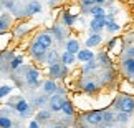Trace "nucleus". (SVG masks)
<instances>
[{
	"label": "nucleus",
	"instance_id": "1",
	"mask_svg": "<svg viewBox=\"0 0 134 128\" xmlns=\"http://www.w3.org/2000/svg\"><path fill=\"white\" fill-rule=\"evenodd\" d=\"M116 106L124 113H132L134 111V98L132 96H121L116 100Z\"/></svg>",
	"mask_w": 134,
	"mask_h": 128
},
{
	"label": "nucleus",
	"instance_id": "2",
	"mask_svg": "<svg viewBox=\"0 0 134 128\" xmlns=\"http://www.w3.org/2000/svg\"><path fill=\"white\" fill-rule=\"evenodd\" d=\"M46 52H48V50H46L45 47H42V45H40L37 40H33L32 45H30V53H32V57H33L35 60H40V62H42V60H45Z\"/></svg>",
	"mask_w": 134,
	"mask_h": 128
},
{
	"label": "nucleus",
	"instance_id": "3",
	"mask_svg": "<svg viewBox=\"0 0 134 128\" xmlns=\"http://www.w3.org/2000/svg\"><path fill=\"white\" fill-rule=\"evenodd\" d=\"M106 15H103V17H93V20L90 22V28L93 33H101L103 28H106Z\"/></svg>",
	"mask_w": 134,
	"mask_h": 128
},
{
	"label": "nucleus",
	"instance_id": "4",
	"mask_svg": "<svg viewBox=\"0 0 134 128\" xmlns=\"http://www.w3.org/2000/svg\"><path fill=\"white\" fill-rule=\"evenodd\" d=\"M85 121L90 125H101L103 123V111L101 110H93V111H88L85 113Z\"/></svg>",
	"mask_w": 134,
	"mask_h": 128
},
{
	"label": "nucleus",
	"instance_id": "5",
	"mask_svg": "<svg viewBox=\"0 0 134 128\" xmlns=\"http://www.w3.org/2000/svg\"><path fill=\"white\" fill-rule=\"evenodd\" d=\"M63 101L65 98L61 96V93H53L51 95V98H50V110L51 111H61V106H63Z\"/></svg>",
	"mask_w": 134,
	"mask_h": 128
},
{
	"label": "nucleus",
	"instance_id": "6",
	"mask_svg": "<svg viewBox=\"0 0 134 128\" xmlns=\"http://www.w3.org/2000/svg\"><path fill=\"white\" fill-rule=\"evenodd\" d=\"M65 73H66V68H65V66H61L60 63L50 65L48 75L51 76V80H53V78H61V76H65Z\"/></svg>",
	"mask_w": 134,
	"mask_h": 128
},
{
	"label": "nucleus",
	"instance_id": "7",
	"mask_svg": "<svg viewBox=\"0 0 134 128\" xmlns=\"http://www.w3.org/2000/svg\"><path fill=\"white\" fill-rule=\"evenodd\" d=\"M15 110H17L22 116H28V111H30V105H28V101L25 100V98H18V100H17V103H15Z\"/></svg>",
	"mask_w": 134,
	"mask_h": 128
},
{
	"label": "nucleus",
	"instance_id": "8",
	"mask_svg": "<svg viewBox=\"0 0 134 128\" xmlns=\"http://www.w3.org/2000/svg\"><path fill=\"white\" fill-rule=\"evenodd\" d=\"M76 58L80 60V62H91V60H94V53L91 52V48H81L78 53H76Z\"/></svg>",
	"mask_w": 134,
	"mask_h": 128
},
{
	"label": "nucleus",
	"instance_id": "9",
	"mask_svg": "<svg viewBox=\"0 0 134 128\" xmlns=\"http://www.w3.org/2000/svg\"><path fill=\"white\" fill-rule=\"evenodd\" d=\"M37 42L42 45V47H45L46 50H48L51 47V43H53V40H51V35L50 33H46V32H42V33H38V37L35 38Z\"/></svg>",
	"mask_w": 134,
	"mask_h": 128
},
{
	"label": "nucleus",
	"instance_id": "10",
	"mask_svg": "<svg viewBox=\"0 0 134 128\" xmlns=\"http://www.w3.org/2000/svg\"><path fill=\"white\" fill-rule=\"evenodd\" d=\"M38 80H40V71L35 68H28L27 70V83L33 86L38 83Z\"/></svg>",
	"mask_w": 134,
	"mask_h": 128
},
{
	"label": "nucleus",
	"instance_id": "11",
	"mask_svg": "<svg viewBox=\"0 0 134 128\" xmlns=\"http://www.w3.org/2000/svg\"><path fill=\"white\" fill-rule=\"evenodd\" d=\"M103 42V35L101 33H91L88 38H86V48H93L96 45H99Z\"/></svg>",
	"mask_w": 134,
	"mask_h": 128
},
{
	"label": "nucleus",
	"instance_id": "12",
	"mask_svg": "<svg viewBox=\"0 0 134 128\" xmlns=\"http://www.w3.org/2000/svg\"><path fill=\"white\" fill-rule=\"evenodd\" d=\"M75 60H76V55L70 53V52H63V53H61V57H60V62L63 63L65 66L73 65V63H75Z\"/></svg>",
	"mask_w": 134,
	"mask_h": 128
},
{
	"label": "nucleus",
	"instance_id": "13",
	"mask_svg": "<svg viewBox=\"0 0 134 128\" xmlns=\"http://www.w3.org/2000/svg\"><path fill=\"white\" fill-rule=\"evenodd\" d=\"M58 60H60V55L56 50H48L46 52V57H45V62L48 63V65H55V63H58Z\"/></svg>",
	"mask_w": 134,
	"mask_h": 128
},
{
	"label": "nucleus",
	"instance_id": "14",
	"mask_svg": "<svg viewBox=\"0 0 134 128\" xmlns=\"http://www.w3.org/2000/svg\"><path fill=\"white\" fill-rule=\"evenodd\" d=\"M55 91H56L55 80H46V81H43V93L45 95H53Z\"/></svg>",
	"mask_w": 134,
	"mask_h": 128
},
{
	"label": "nucleus",
	"instance_id": "15",
	"mask_svg": "<svg viewBox=\"0 0 134 128\" xmlns=\"http://www.w3.org/2000/svg\"><path fill=\"white\" fill-rule=\"evenodd\" d=\"M80 42L78 40H68V42H66V52H70V53H73V55H76L80 52Z\"/></svg>",
	"mask_w": 134,
	"mask_h": 128
},
{
	"label": "nucleus",
	"instance_id": "16",
	"mask_svg": "<svg viewBox=\"0 0 134 128\" xmlns=\"http://www.w3.org/2000/svg\"><path fill=\"white\" fill-rule=\"evenodd\" d=\"M40 12H42V3H40V2H30L28 3V10H27L28 15L40 13Z\"/></svg>",
	"mask_w": 134,
	"mask_h": 128
},
{
	"label": "nucleus",
	"instance_id": "17",
	"mask_svg": "<svg viewBox=\"0 0 134 128\" xmlns=\"http://www.w3.org/2000/svg\"><path fill=\"white\" fill-rule=\"evenodd\" d=\"M88 12L93 15V17H103L106 12H104V8H103V5H93V7L88 10Z\"/></svg>",
	"mask_w": 134,
	"mask_h": 128
},
{
	"label": "nucleus",
	"instance_id": "18",
	"mask_svg": "<svg viewBox=\"0 0 134 128\" xmlns=\"http://www.w3.org/2000/svg\"><path fill=\"white\" fill-rule=\"evenodd\" d=\"M122 65H124V70L127 71V73L134 75V58H126Z\"/></svg>",
	"mask_w": 134,
	"mask_h": 128
},
{
	"label": "nucleus",
	"instance_id": "19",
	"mask_svg": "<svg viewBox=\"0 0 134 128\" xmlns=\"http://www.w3.org/2000/svg\"><path fill=\"white\" fill-rule=\"evenodd\" d=\"M61 111H63L65 115H68V116L73 115V105H71V101L65 100V101H63V106H61Z\"/></svg>",
	"mask_w": 134,
	"mask_h": 128
},
{
	"label": "nucleus",
	"instance_id": "20",
	"mask_svg": "<svg viewBox=\"0 0 134 128\" xmlns=\"http://www.w3.org/2000/svg\"><path fill=\"white\" fill-rule=\"evenodd\" d=\"M50 116H51V113H50V111H46V110H40V111H38V115H37V121L40 123V121L50 120Z\"/></svg>",
	"mask_w": 134,
	"mask_h": 128
},
{
	"label": "nucleus",
	"instance_id": "21",
	"mask_svg": "<svg viewBox=\"0 0 134 128\" xmlns=\"http://www.w3.org/2000/svg\"><path fill=\"white\" fill-rule=\"evenodd\" d=\"M106 28L108 30H109V32L111 33H114V32H119V25H118L116 22H113V20H108V22H106Z\"/></svg>",
	"mask_w": 134,
	"mask_h": 128
},
{
	"label": "nucleus",
	"instance_id": "22",
	"mask_svg": "<svg viewBox=\"0 0 134 128\" xmlns=\"http://www.w3.org/2000/svg\"><path fill=\"white\" fill-rule=\"evenodd\" d=\"M13 123L8 116H0V128H12Z\"/></svg>",
	"mask_w": 134,
	"mask_h": 128
},
{
	"label": "nucleus",
	"instance_id": "23",
	"mask_svg": "<svg viewBox=\"0 0 134 128\" xmlns=\"http://www.w3.org/2000/svg\"><path fill=\"white\" fill-rule=\"evenodd\" d=\"M22 62H23V57H22V55H18V57H15V58L12 60V63H10V68H12V70L18 68V66L22 65Z\"/></svg>",
	"mask_w": 134,
	"mask_h": 128
},
{
	"label": "nucleus",
	"instance_id": "24",
	"mask_svg": "<svg viewBox=\"0 0 134 128\" xmlns=\"http://www.w3.org/2000/svg\"><path fill=\"white\" fill-rule=\"evenodd\" d=\"M114 118H116L114 113H111V111H103V121H104V123H111Z\"/></svg>",
	"mask_w": 134,
	"mask_h": 128
},
{
	"label": "nucleus",
	"instance_id": "25",
	"mask_svg": "<svg viewBox=\"0 0 134 128\" xmlns=\"http://www.w3.org/2000/svg\"><path fill=\"white\" fill-rule=\"evenodd\" d=\"M10 91H12V86H10V85H2V86H0V98L10 95Z\"/></svg>",
	"mask_w": 134,
	"mask_h": 128
},
{
	"label": "nucleus",
	"instance_id": "26",
	"mask_svg": "<svg viewBox=\"0 0 134 128\" xmlns=\"http://www.w3.org/2000/svg\"><path fill=\"white\" fill-rule=\"evenodd\" d=\"M63 22H65V25H73L75 23V17H73V15H70L68 12H65L63 13Z\"/></svg>",
	"mask_w": 134,
	"mask_h": 128
},
{
	"label": "nucleus",
	"instance_id": "27",
	"mask_svg": "<svg viewBox=\"0 0 134 128\" xmlns=\"http://www.w3.org/2000/svg\"><path fill=\"white\" fill-rule=\"evenodd\" d=\"M96 88H98V86H96L94 83H91V81H90V83H85V85H83V90L86 91V93H93V91H96Z\"/></svg>",
	"mask_w": 134,
	"mask_h": 128
},
{
	"label": "nucleus",
	"instance_id": "28",
	"mask_svg": "<svg viewBox=\"0 0 134 128\" xmlns=\"http://www.w3.org/2000/svg\"><path fill=\"white\" fill-rule=\"evenodd\" d=\"M94 3H96L94 0H81V5H83L85 8H86V7H93Z\"/></svg>",
	"mask_w": 134,
	"mask_h": 128
},
{
	"label": "nucleus",
	"instance_id": "29",
	"mask_svg": "<svg viewBox=\"0 0 134 128\" xmlns=\"http://www.w3.org/2000/svg\"><path fill=\"white\" fill-rule=\"evenodd\" d=\"M28 128H40V123H38L37 120H32V121L28 123Z\"/></svg>",
	"mask_w": 134,
	"mask_h": 128
},
{
	"label": "nucleus",
	"instance_id": "30",
	"mask_svg": "<svg viewBox=\"0 0 134 128\" xmlns=\"http://www.w3.org/2000/svg\"><path fill=\"white\" fill-rule=\"evenodd\" d=\"M118 118H119L121 121H126L127 118H129V115H127V113H124V111H121V113H119V116H118Z\"/></svg>",
	"mask_w": 134,
	"mask_h": 128
},
{
	"label": "nucleus",
	"instance_id": "31",
	"mask_svg": "<svg viewBox=\"0 0 134 128\" xmlns=\"http://www.w3.org/2000/svg\"><path fill=\"white\" fill-rule=\"evenodd\" d=\"M127 58H134V47L127 48Z\"/></svg>",
	"mask_w": 134,
	"mask_h": 128
},
{
	"label": "nucleus",
	"instance_id": "32",
	"mask_svg": "<svg viewBox=\"0 0 134 128\" xmlns=\"http://www.w3.org/2000/svg\"><path fill=\"white\" fill-rule=\"evenodd\" d=\"M45 103V96H40V98H37V105L40 106V105H43Z\"/></svg>",
	"mask_w": 134,
	"mask_h": 128
},
{
	"label": "nucleus",
	"instance_id": "33",
	"mask_svg": "<svg viewBox=\"0 0 134 128\" xmlns=\"http://www.w3.org/2000/svg\"><path fill=\"white\" fill-rule=\"evenodd\" d=\"M7 28V23L3 22V18H0V30H5Z\"/></svg>",
	"mask_w": 134,
	"mask_h": 128
},
{
	"label": "nucleus",
	"instance_id": "34",
	"mask_svg": "<svg viewBox=\"0 0 134 128\" xmlns=\"http://www.w3.org/2000/svg\"><path fill=\"white\" fill-rule=\"evenodd\" d=\"M94 2H96L98 5H101V3H104V2H106V0H94Z\"/></svg>",
	"mask_w": 134,
	"mask_h": 128
},
{
	"label": "nucleus",
	"instance_id": "35",
	"mask_svg": "<svg viewBox=\"0 0 134 128\" xmlns=\"http://www.w3.org/2000/svg\"><path fill=\"white\" fill-rule=\"evenodd\" d=\"M51 128H63V126H51Z\"/></svg>",
	"mask_w": 134,
	"mask_h": 128
},
{
	"label": "nucleus",
	"instance_id": "36",
	"mask_svg": "<svg viewBox=\"0 0 134 128\" xmlns=\"http://www.w3.org/2000/svg\"><path fill=\"white\" fill-rule=\"evenodd\" d=\"M0 65H2V60H0Z\"/></svg>",
	"mask_w": 134,
	"mask_h": 128
}]
</instances>
